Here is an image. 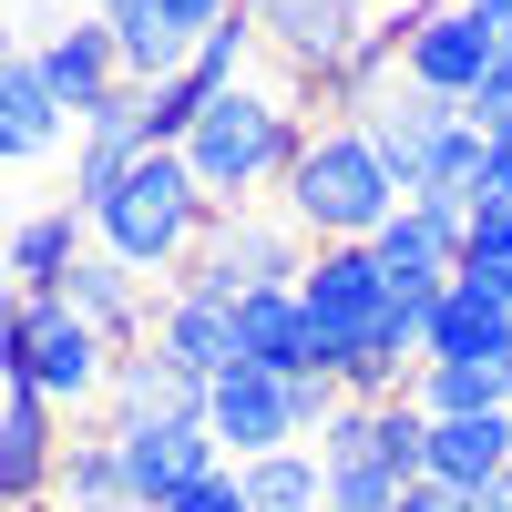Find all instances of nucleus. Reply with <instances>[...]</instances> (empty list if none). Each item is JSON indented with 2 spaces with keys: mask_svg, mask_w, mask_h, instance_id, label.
<instances>
[{
  "mask_svg": "<svg viewBox=\"0 0 512 512\" xmlns=\"http://www.w3.org/2000/svg\"><path fill=\"white\" fill-rule=\"evenodd\" d=\"M308 236H297L277 205H236V216H216L205 226V246H195V267H185V287H205V297H267V287H297L308 277Z\"/></svg>",
  "mask_w": 512,
  "mask_h": 512,
  "instance_id": "obj_6",
  "label": "nucleus"
},
{
  "mask_svg": "<svg viewBox=\"0 0 512 512\" xmlns=\"http://www.w3.org/2000/svg\"><path fill=\"white\" fill-rule=\"evenodd\" d=\"M472 123H482V134H512V62H502L482 93H472Z\"/></svg>",
  "mask_w": 512,
  "mask_h": 512,
  "instance_id": "obj_27",
  "label": "nucleus"
},
{
  "mask_svg": "<svg viewBox=\"0 0 512 512\" xmlns=\"http://www.w3.org/2000/svg\"><path fill=\"white\" fill-rule=\"evenodd\" d=\"M164 512H256V502H246V472H236V461H226V472H205L195 492H175V502H164Z\"/></svg>",
  "mask_w": 512,
  "mask_h": 512,
  "instance_id": "obj_25",
  "label": "nucleus"
},
{
  "mask_svg": "<svg viewBox=\"0 0 512 512\" xmlns=\"http://www.w3.org/2000/svg\"><path fill=\"white\" fill-rule=\"evenodd\" d=\"M52 512H144V502H134V482H123L113 420H103V431H72V451H62V482H52Z\"/></svg>",
  "mask_w": 512,
  "mask_h": 512,
  "instance_id": "obj_22",
  "label": "nucleus"
},
{
  "mask_svg": "<svg viewBox=\"0 0 512 512\" xmlns=\"http://www.w3.org/2000/svg\"><path fill=\"white\" fill-rule=\"evenodd\" d=\"M308 103H318V93H308L297 72H277V62H256L246 82H226V93L205 103V123H195L175 154L195 164V185L216 195V216H236V205H277L297 144L318 134Z\"/></svg>",
  "mask_w": 512,
  "mask_h": 512,
  "instance_id": "obj_1",
  "label": "nucleus"
},
{
  "mask_svg": "<svg viewBox=\"0 0 512 512\" xmlns=\"http://www.w3.org/2000/svg\"><path fill=\"white\" fill-rule=\"evenodd\" d=\"M144 410H205V379H185L154 338H134L113 359V420H144Z\"/></svg>",
  "mask_w": 512,
  "mask_h": 512,
  "instance_id": "obj_23",
  "label": "nucleus"
},
{
  "mask_svg": "<svg viewBox=\"0 0 512 512\" xmlns=\"http://www.w3.org/2000/svg\"><path fill=\"white\" fill-rule=\"evenodd\" d=\"M31 52H41V72H52V93L72 103V123L123 93V52H113V21L103 11H62L52 31H31Z\"/></svg>",
  "mask_w": 512,
  "mask_h": 512,
  "instance_id": "obj_15",
  "label": "nucleus"
},
{
  "mask_svg": "<svg viewBox=\"0 0 512 512\" xmlns=\"http://www.w3.org/2000/svg\"><path fill=\"white\" fill-rule=\"evenodd\" d=\"M144 338H154V349L175 359L185 379H205V390H216L226 369H246V349H236V308H226V297H205V287H185V277L154 287V328H144Z\"/></svg>",
  "mask_w": 512,
  "mask_h": 512,
  "instance_id": "obj_13",
  "label": "nucleus"
},
{
  "mask_svg": "<svg viewBox=\"0 0 512 512\" xmlns=\"http://www.w3.org/2000/svg\"><path fill=\"white\" fill-rule=\"evenodd\" d=\"M246 21H256V41H267V62L297 72V82L328 93V103H338L349 62L369 52V31H379L359 0H246Z\"/></svg>",
  "mask_w": 512,
  "mask_h": 512,
  "instance_id": "obj_8",
  "label": "nucleus"
},
{
  "mask_svg": "<svg viewBox=\"0 0 512 512\" xmlns=\"http://www.w3.org/2000/svg\"><path fill=\"white\" fill-rule=\"evenodd\" d=\"M62 11H113V0H62Z\"/></svg>",
  "mask_w": 512,
  "mask_h": 512,
  "instance_id": "obj_32",
  "label": "nucleus"
},
{
  "mask_svg": "<svg viewBox=\"0 0 512 512\" xmlns=\"http://www.w3.org/2000/svg\"><path fill=\"white\" fill-rule=\"evenodd\" d=\"M431 472L461 482V492H492L512 472V410H451V420H431Z\"/></svg>",
  "mask_w": 512,
  "mask_h": 512,
  "instance_id": "obj_19",
  "label": "nucleus"
},
{
  "mask_svg": "<svg viewBox=\"0 0 512 512\" xmlns=\"http://www.w3.org/2000/svg\"><path fill=\"white\" fill-rule=\"evenodd\" d=\"M400 175L379 164V144H369V123H349V113H318V134L297 144V164H287V185H277V216L308 236V246H369L379 226L400 216Z\"/></svg>",
  "mask_w": 512,
  "mask_h": 512,
  "instance_id": "obj_2",
  "label": "nucleus"
},
{
  "mask_svg": "<svg viewBox=\"0 0 512 512\" xmlns=\"http://www.w3.org/2000/svg\"><path fill=\"white\" fill-rule=\"evenodd\" d=\"M379 31H390L400 41V82H420V93H441V103H461V113H472V93H482V82L512 62L502 52V41L472 21V11H461V0H431V11H400V21H379Z\"/></svg>",
  "mask_w": 512,
  "mask_h": 512,
  "instance_id": "obj_9",
  "label": "nucleus"
},
{
  "mask_svg": "<svg viewBox=\"0 0 512 512\" xmlns=\"http://www.w3.org/2000/svg\"><path fill=\"white\" fill-rule=\"evenodd\" d=\"M62 297H72V308L93 318L103 338H123V349H134V338L154 328V287H144L134 267H123V256H103V246L82 256V267H72V287H62Z\"/></svg>",
  "mask_w": 512,
  "mask_h": 512,
  "instance_id": "obj_21",
  "label": "nucleus"
},
{
  "mask_svg": "<svg viewBox=\"0 0 512 512\" xmlns=\"http://www.w3.org/2000/svg\"><path fill=\"white\" fill-rule=\"evenodd\" d=\"M359 11H379V0H359Z\"/></svg>",
  "mask_w": 512,
  "mask_h": 512,
  "instance_id": "obj_33",
  "label": "nucleus"
},
{
  "mask_svg": "<svg viewBox=\"0 0 512 512\" xmlns=\"http://www.w3.org/2000/svg\"><path fill=\"white\" fill-rule=\"evenodd\" d=\"M482 195H512V134H492V175H482Z\"/></svg>",
  "mask_w": 512,
  "mask_h": 512,
  "instance_id": "obj_30",
  "label": "nucleus"
},
{
  "mask_svg": "<svg viewBox=\"0 0 512 512\" xmlns=\"http://www.w3.org/2000/svg\"><path fill=\"white\" fill-rule=\"evenodd\" d=\"M400 512H482V492H461V482H441V472H420V482L400 492Z\"/></svg>",
  "mask_w": 512,
  "mask_h": 512,
  "instance_id": "obj_26",
  "label": "nucleus"
},
{
  "mask_svg": "<svg viewBox=\"0 0 512 512\" xmlns=\"http://www.w3.org/2000/svg\"><path fill=\"white\" fill-rule=\"evenodd\" d=\"M328 512H338V502H328Z\"/></svg>",
  "mask_w": 512,
  "mask_h": 512,
  "instance_id": "obj_34",
  "label": "nucleus"
},
{
  "mask_svg": "<svg viewBox=\"0 0 512 512\" xmlns=\"http://www.w3.org/2000/svg\"><path fill=\"white\" fill-rule=\"evenodd\" d=\"M461 11H472V21H482V31L502 41V52H512V0H461Z\"/></svg>",
  "mask_w": 512,
  "mask_h": 512,
  "instance_id": "obj_29",
  "label": "nucleus"
},
{
  "mask_svg": "<svg viewBox=\"0 0 512 512\" xmlns=\"http://www.w3.org/2000/svg\"><path fill=\"white\" fill-rule=\"evenodd\" d=\"M113 359L123 338H103L72 297H11V328H0V379H31L62 420L113 400Z\"/></svg>",
  "mask_w": 512,
  "mask_h": 512,
  "instance_id": "obj_5",
  "label": "nucleus"
},
{
  "mask_svg": "<svg viewBox=\"0 0 512 512\" xmlns=\"http://www.w3.org/2000/svg\"><path fill=\"white\" fill-rule=\"evenodd\" d=\"M420 359H441V369H492V359H512V297H492V287H472V277H451L441 308H431Z\"/></svg>",
  "mask_w": 512,
  "mask_h": 512,
  "instance_id": "obj_18",
  "label": "nucleus"
},
{
  "mask_svg": "<svg viewBox=\"0 0 512 512\" xmlns=\"http://www.w3.org/2000/svg\"><path fill=\"white\" fill-rule=\"evenodd\" d=\"M72 103L52 93V72H41L31 41H11V62H0V144H11V164H41V154H72Z\"/></svg>",
  "mask_w": 512,
  "mask_h": 512,
  "instance_id": "obj_17",
  "label": "nucleus"
},
{
  "mask_svg": "<svg viewBox=\"0 0 512 512\" xmlns=\"http://www.w3.org/2000/svg\"><path fill=\"white\" fill-rule=\"evenodd\" d=\"M297 297H308V318L328 328L338 369L369 359V349H390L400 287H390V267H379V246H318V256H308V277H297ZM390 359H400V349H390Z\"/></svg>",
  "mask_w": 512,
  "mask_h": 512,
  "instance_id": "obj_7",
  "label": "nucleus"
},
{
  "mask_svg": "<svg viewBox=\"0 0 512 512\" xmlns=\"http://www.w3.org/2000/svg\"><path fill=\"white\" fill-rule=\"evenodd\" d=\"M205 420H216L226 461H267V451H297L308 431H297V390L277 369H226L216 390H205Z\"/></svg>",
  "mask_w": 512,
  "mask_h": 512,
  "instance_id": "obj_12",
  "label": "nucleus"
},
{
  "mask_svg": "<svg viewBox=\"0 0 512 512\" xmlns=\"http://www.w3.org/2000/svg\"><path fill=\"white\" fill-rule=\"evenodd\" d=\"M164 11H175V21H185V31L205 41V31H216V21H236V11H246V0H164Z\"/></svg>",
  "mask_w": 512,
  "mask_h": 512,
  "instance_id": "obj_28",
  "label": "nucleus"
},
{
  "mask_svg": "<svg viewBox=\"0 0 512 512\" xmlns=\"http://www.w3.org/2000/svg\"><path fill=\"white\" fill-rule=\"evenodd\" d=\"M236 472H246V502H256V512H328V461H318V441L267 451V461H236Z\"/></svg>",
  "mask_w": 512,
  "mask_h": 512,
  "instance_id": "obj_24",
  "label": "nucleus"
},
{
  "mask_svg": "<svg viewBox=\"0 0 512 512\" xmlns=\"http://www.w3.org/2000/svg\"><path fill=\"white\" fill-rule=\"evenodd\" d=\"M205 226H216V195L195 185V164L175 154V144H154L134 175H123L103 205H93V236H103V256H123L144 287L164 277L175 287L185 267H195V246H205Z\"/></svg>",
  "mask_w": 512,
  "mask_h": 512,
  "instance_id": "obj_4",
  "label": "nucleus"
},
{
  "mask_svg": "<svg viewBox=\"0 0 512 512\" xmlns=\"http://www.w3.org/2000/svg\"><path fill=\"white\" fill-rule=\"evenodd\" d=\"M93 246H103V236H93V216H82L72 195L21 205V216H11V246H0V256H11V297H62L72 267H82Z\"/></svg>",
  "mask_w": 512,
  "mask_h": 512,
  "instance_id": "obj_14",
  "label": "nucleus"
},
{
  "mask_svg": "<svg viewBox=\"0 0 512 512\" xmlns=\"http://www.w3.org/2000/svg\"><path fill=\"white\" fill-rule=\"evenodd\" d=\"M113 451H123V482H134L144 512H164L175 492H195L205 472H226V441L205 410H144V420H113Z\"/></svg>",
  "mask_w": 512,
  "mask_h": 512,
  "instance_id": "obj_10",
  "label": "nucleus"
},
{
  "mask_svg": "<svg viewBox=\"0 0 512 512\" xmlns=\"http://www.w3.org/2000/svg\"><path fill=\"white\" fill-rule=\"evenodd\" d=\"M349 123H369V144H379V164L400 175V195H451V205H472L482 175H492V134H482L461 103L420 93V82H400V72L379 82V93H359Z\"/></svg>",
  "mask_w": 512,
  "mask_h": 512,
  "instance_id": "obj_3",
  "label": "nucleus"
},
{
  "mask_svg": "<svg viewBox=\"0 0 512 512\" xmlns=\"http://www.w3.org/2000/svg\"><path fill=\"white\" fill-rule=\"evenodd\" d=\"M236 349H246V369H277V379H308V369H338L328 328L308 318V297H297V287H267V297H236Z\"/></svg>",
  "mask_w": 512,
  "mask_h": 512,
  "instance_id": "obj_16",
  "label": "nucleus"
},
{
  "mask_svg": "<svg viewBox=\"0 0 512 512\" xmlns=\"http://www.w3.org/2000/svg\"><path fill=\"white\" fill-rule=\"evenodd\" d=\"M103 21H113V52H123V82H134V93L195 62V31H185L175 11H164V0H113Z\"/></svg>",
  "mask_w": 512,
  "mask_h": 512,
  "instance_id": "obj_20",
  "label": "nucleus"
},
{
  "mask_svg": "<svg viewBox=\"0 0 512 512\" xmlns=\"http://www.w3.org/2000/svg\"><path fill=\"white\" fill-rule=\"evenodd\" d=\"M482 512H512V472H502V482H492V492H482Z\"/></svg>",
  "mask_w": 512,
  "mask_h": 512,
  "instance_id": "obj_31",
  "label": "nucleus"
},
{
  "mask_svg": "<svg viewBox=\"0 0 512 512\" xmlns=\"http://www.w3.org/2000/svg\"><path fill=\"white\" fill-rule=\"evenodd\" d=\"M62 451H72V420L31 379H0V512H52Z\"/></svg>",
  "mask_w": 512,
  "mask_h": 512,
  "instance_id": "obj_11",
  "label": "nucleus"
}]
</instances>
